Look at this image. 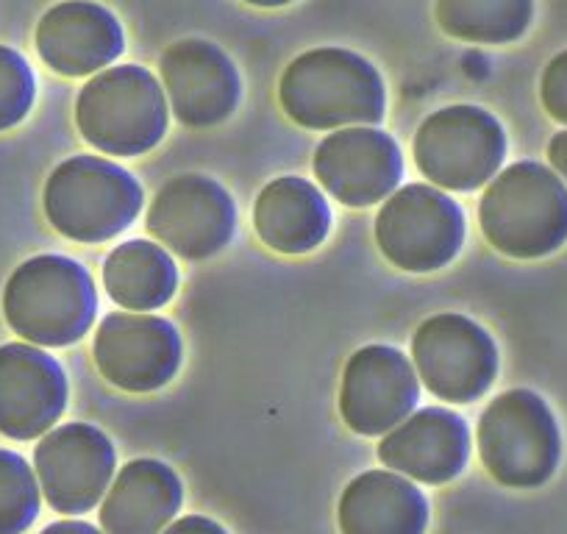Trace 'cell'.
<instances>
[{"label": "cell", "instance_id": "obj_1", "mask_svg": "<svg viewBox=\"0 0 567 534\" xmlns=\"http://www.w3.org/2000/svg\"><path fill=\"white\" fill-rule=\"evenodd\" d=\"M278 101L292 123L312 131L375 125L386 90L373 62L346 48H315L284 68Z\"/></svg>", "mask_w": 567, "mask_h": 534}, {"label": "cell", "instance_id": "obj_2", "mask_svg": "<svg viewBox=\"0 0 567 534\" xmlns=\"http://www.w3.org/2000/svg\"><path fill=\"white\" fill-rule=\"evenodd\" d=\"M487 243L509 259H543L567 243V184L539 162L495 173L478 204Z\"/></svg>", "mask_w": 567, "mask_h": 534}, {"label": "cell", "instance_id": "obj_3", "mask_svg": "<svg viewBox=\"0 0 567 534\" xmlns=\"http://www.w3.org/2000/svg\"><path fill=\"white\" fill-rule=\"evenodd\" d=\"M95 315V281L70 256L42 254L23 261L3 290V318L31 346H73L92 329Z\"/></svg>", "mask_w": 567, "mask_h": 534}, {"label": "cell", "instance_id": "obj_4", "mask_svg": "<svg viewBox=\"0 0 567 534\" xmlns=\"http://www.w3.org/2000/svg\"><path fill=\"white\" fill-rule=\"evenodd\" d=\"M75 125L106 156L148 154L171 129L165 86L142 64L101 70L75 97Z\"/></svg>", "mask_w": 567, "mask_h": 534}, {"label": "cell", "instance_id": "obj_5", "mask_svg": "<svg viewBox=\"0 0 567 534\" xmlns=\"http://www.w3.org/2000/svg\"><path fill=\"white\" fill-rule=\"evenodd\" d=\"M45 217L62 237L97 245L123 234L145 204L142 184L101 156H70L45 182Z\"/></svg>", "mask_w": 567, "mask_h": 534}, {"label": "cell", "instance_id": "obj_6", "mask_svg": "<svg viewBox=\"0 0 567 534\" xmlns=\"http://www.w3.org/2000/svg\"><path fill=\"white\" fill-rule=\"evenodd\" d=\"M478 454L489 476L504 487L532 490L545 484L561 454L550 407L532 390L495 396L478 421Z\"/></svg>", "mask_w": 567, "mask_h": 534}, {"label": "cell", "instance_id": "obj_7", "mask_svg": "<svg viewBox=\"0 0 567 534\" xmlns=\"http://www.w3.org/2000/svg\"><path fill=\"white\" fill-rule=\"evenodd\" d=\"M412 154L417 171L434 187L473 193L493 182L504 165V125L482 106H445L423 120Z\"/></svg>", "mask_w": 567, "mask_h": 534}, {"label": "cell", "instance_id": "obj_8", "mask_svg": "<svg viewBox=\"0 0 567 534\" xmlns=\"http://www.w3.org/2000/svg\"><path fill=\"white\" fill-rule=\"evenodd\" d=\"M465 212L432 184H406L384 198L375 215V245L406 274L449 267L465 245Z\"/></svg>", "mask_w": 567, "mask_h": 534}, {"label": "cell", "instance_id": "obj_9", "mask_svg": "<svg viewBox=\"0 0 567 534\" xmlns=\"http://www.w3.org/2000/svg\"><path fill=\"white\" fill-rule=\"evenodd\" d=\"M412 362L417 379L434 398L471 404L493 387L498 376V346L476 320L440 312L423 320L414 331Z\"/></svg>", "mask_w": 567, "mask_h": 534}, {"label": "cell", "instance_id": "obj_10", "mask_svg": "<svg viewBox=\"0 0 567 534\" xmlns=\"http://www.w3.org/2000/svg\"><path fill=\"white\" fill-rule=\"evenodd\" d=\"M97 370L123 392H156L182 370L184 342L159 315L114 312L101 320L92 340Z\"/></svg>", "mask_w": 567, "mask_h": 534}, {"label": "cell", "instance_id": "obj_11", "mask_svg": "<svg viewBox=\"0 0 567 534\" xmlns=\"http://www.w3.org/2000/svg\"><path fill=\"white\" fill-rule=\"evenodd\" d=\"M145 226L171 254L187 261L212 259L231 243L237 206L215 178L184 173L154 195Z\"/></svg>", "mask_w": 567, "mask_h": 534}, {"label": "cell", "instance_id": "obj_12", "mask_svg": "<svg viewBox=\"0 0 567 534\" xmlns=\"http://www.w3.org/2000/svg\"><path fill=\"white\" fill-rule=\"evenodd\" d=\"M117 468L106 434L92 423H64L42 434L34 473L48 504L62 515H81L101 504Z\"/></svg>", "mask_w": 567, "mask_h": 534}, {"label": "cell", "instance_id": "obj_13", "mask_svg": "<svg viewBox=\"0 0 567 534\" xmlns=\"http://www.w3.org/2000/svg\"><path fill=\"white\" fill-rule=\"evenodd\" d=\"M420 379L409 357L392 346H364L342 370L340 415L362 438H379L414 412Z\"/></svg>", "mask_w": 567, "mask_h": 534}, {"label": "cell", "instance_id": "obj_14", "mask_svg": "<svg viewBox=\"0 0 567 534\" xmlns=\"http://www.w3.org/2000/svg\"><path fill=\"white\" fill-rule=\"evenodd\" d=\"M315 176L340 204L364 209L390 198L403 178L395 140L373 125L337 129L315 151Z\"/></svg>", "mask_w": 567, "mask_h": 534}, {"label": "cell", "instance_id": "obj_15", "mask_svg": "<svg viewBox=\"0 0 567 534\" xmlns=\"http://www.w3.org/2000/svg\"><path fill=\"white\" fill-rule=\"evenodd\" d=\"M167 106L187 129H212L243 101V79L226 51L206 40L173 42L159 62Z\"/></svg>", "mask_w": 567, "mask_h": 534}, {"label": "cell", "instance_id": "obj_16", "mask_svg": "<svg viewBox=\"0 0 567 534\" xmlns=\"http://www.w3.org/2000/svg\"><path fill=\"white\" fill-rule=\"evenodd\" d=\"M68 410L64 368L31 342L0 346V434L37 440Z\"/></svg>", "mask_w": 567, "mask_h": 534}, {"label": "cell", "instance_id": "obj_17", "mask_svg": "<svg viewBox=\"0 0 567 534\" xmlns=\"http://www.w3.org/2000/svg\"><path fill=\"white\" fill-rule=\"evenodd\" d=\"M34 40L42 62L64 79L101 73L125 48L120 20L92 0H64L48 9Z\"/></svg>", "mask_w": 567, "mask_h": 534}, {"label": "cell", "instance_id": "obj_18", "mask_svg": "<svg viewBox=\"0 0 567 534\" xmlns=\"http://www.w3.org/2000/svg\"><path fill=\"white\" fill-rule=\"evenodd\" d=\"M379 460L414 482L445 484L467 468L471 429L456 412L425 407L384 434Z\"/></svg>", "mask_w": 567, "mask_h": 534}, {"label": "cell", "instance_id": "obj_19", "mask_svg": "<svg viewBox=\"0 0 567 534\" xmlns=\"http://www.w3.org/2000/svg\"><path fill=\"white\" fill-rule=\"evenodd\" d=\"M184 487L159 460H134L109 484L101 504L103 534H162L178 515Z\"/></svg>", "mask_w": 567, "mask_h": 534}, {"label": "cell", "instance_id": "obj_20", "mask_svg": "<svg viewBox=\"0 0 567 534\" xmlns=\"http://www.w3.org/2000/svg\"><path fill=\"white\" fill-rule=\"evenodd\" d=\"M254 232L281 256L312 254L331 234L329 201L301 176L272 178L254 204Z\"/></svg>", "mask_w": 567, "mask_h": 534}, {"label": "cell", "instance_id": "obj_21", "mask_svg": "<svg viewBox=\"0 0 567 534\" xmlns=\"http://www.w3.org/2000/svg\"><path fill=\"white\" fill-rule=\"evenodd\" d=\"M342 534H425L429 501L395 471L359 473L340 499Z\"/></svg>", "mask_w": 567, "mask_h": 534}, {"label": "cell", "instance_id": "obj_22", "mask_svg": "<svg viewBox=\"0 0 567 534\" xmlns=\"http://www.w3.org/2000/svg\"><path fill=\"white\" fill-rule=\"evenodd\" d=\"M103 287L117 307L128 312H154L176 296L178 267L165 245L128 239L103 261Z\"/></svg>", "mask_w": 567, "mask_h": 534}, {"label": "cell", "instance_id": "obj_23", "mask_svg": "<svg viewBox=\"0 0 567 534\" xmlns=\"http://www.w3.org/2000/svg\"><path fill=\"white\" fill-rule=\"evenodd\" d=\"M440 29L471 45H509L534 20V0H437Z\"/></svg>", "mask_w": 567, "mask_h": 534}, {"label": "cell", "instance_id": "obj_24", "mask_svg": "<svg viewBox=\"0 0 567 534\" xmlns=\"http://www.w3.org/2000/svg\"><path fill=\"white\" fill-rule=\"evenodd\" d=\"M40 482L29 462L0 449V534H23L40 515Z\"/></svg>", "mask_w": 567, "mask_h": 534}, {"label": "cell", "instance_id": "obj_25", "mask_svg": "<svg viewBox=\"0 0 567 534\" xmlns=\"http://www.w3.org/2000/svg\"><path fill=\"white\" fill-rule=\"evenodd\" d=\"M37 101V79L23 53L0 45V131L23 123Z\"/></svg>", "mask_w": 567, "mask_h": 534}, {"label": "cell", "instance_id": "obj_26", "mask_svg": "<svg viewBox=\"0 0 567 534\" xmlns=\"http://www.w3.org/2000/svg\"><path fill=\"white\" fill-rule=\"evenodd\" d=\"M539 97L543 106L556 123L567 125V51L556 53L543 70V81H539Z\"/></svg>", "mask_w": 567, "mask_h": 534}, {"label": "cell", "instance_id": "obj_27", "mask_svg": "<svg viewBox=\"0 0 567 534\" xmlns=\"http://www.w3.org/2000/svg\"><path fill=\"white\" fill-rule=\"evenodd\" d=\"M162 534H228L217 521L206 515H187L173 521Z\"/></svg>", "mask_w": 567, "mask_h": 534}, {"label": "cell", "instance_id": "obj_28", "mask_svg": "<svg viewBox=\"0 0 567 534\" xmlns=\"http://www.w3.org/2000/svg\"><path fill=\"white\" fill-rule=\"evenodd\" d=\"M548 160H550V171L567 184V129L554 134V140L548 143Z\"/></svg>", "mask_w": 567, "mask_h": 534}, {"label": "cell", "instance_id": "obj_29", "mask_svg": "<svg viewBox=\"0 0 567 534\" xmlns=\"http://www.w3.org/2000/svg\"><path fill=\"white\" fill-rule=\"evenodd\" d=\"M40 534H103V532H97L92 523H84V521H59L42 528Z\"/></svg>", "mask_w": 567, "mask_h": 534}, {"label": "cell", "instance_id": "obj_30", "mask_svg": "<svg viewBox=\"0 0 567 534\" xmlns=\"http://www.w3.org/2000/svg\"><path fill=\"white\" fill-rule=\"evenodd\" d=\"M243 3H248V7H256V9H281L296 3V0H243Z\"/></svg>", "mask_w": 567, "mask_h": 534}]
</instances>
